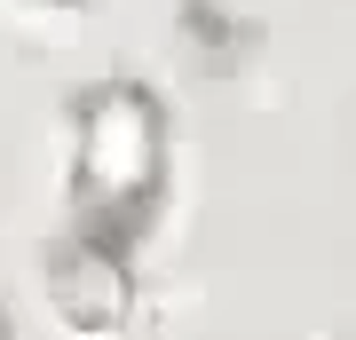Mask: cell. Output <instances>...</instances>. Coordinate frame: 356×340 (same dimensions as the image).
<instances>
[{"label":"cell","mask_w":356,"mask_h":340,"mask_svg":"<svg viewBox=\"0 0 356 340\" xmlns=\"http://www.w3.org/2000/svg\"><path fill=\"white\" fill-rule=\"evenodd\" d=\"M166 166V127L159 103L135 79H103L79 95V159H72V206L79 229L103 245H127V229L143 222Z\"/></svg>","instance_id":"1"},{"label":"cell","mask_w":356,"mask_h":340,"mask_svg":"<svg viewBox=\"0 0 356 340\" xmlns=\"http://www.w3.org/2000/svg\"><path fill=\"white\" fill-rule=\"evenodd\" d=\"M56 293H64V316L79 325H111L119 301H127V245H103L79 229L72 238V261L56 269Z\"/></svg>","instance_id":"2"},{"label":"cell","mask_w":356,"mask_h":340,"mask_svg":"<svg viewBox=\"0 0 356 340\" xmlns=\"http://www.w3.org/2000/svg\"><path fill=\"white\" fill-rule=\"evenodd\" d=\"M56 8H72V0H56Z\"/></svg>","instance_id":"3"}]
</instances>
